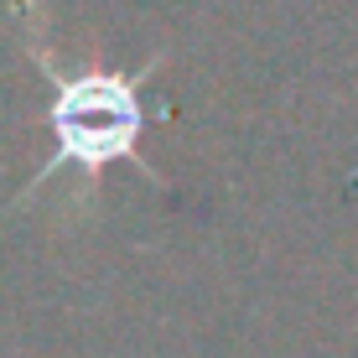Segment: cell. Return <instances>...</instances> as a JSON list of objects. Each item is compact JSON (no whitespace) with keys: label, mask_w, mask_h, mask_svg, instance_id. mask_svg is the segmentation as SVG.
<instances>
[{"label":"cell","mask_w":358,"mask_h":358,"mask_svg":"<svg viewBox=\"0 0 358 358\" xmlns=\"http://www.w3.org/2000/svg\"><path fill=\"white\" fill-rule=\"evenodd\" d=\"M27 52H31V63L42 68L47 89H52V99H47V125L57 135V151L42 162V171L27 182V192H21L10 208H21L27 197H36L47 182L63 177L68 166L83 171L89 192L99 187L104 166H115V162H135L141 177H151L156 187H166V177L141 156V135H145V120H151L145 115V99H141V83L156 73L162 52H156L145 68H135V73H63L52 57H47L42 36H36V10L27 21Z\"/></svg>","instance_id":"6da1fadb"}]
</instances>
